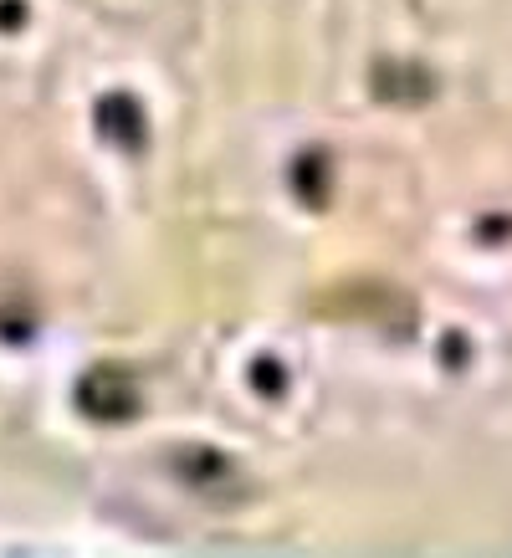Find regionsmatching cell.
<instances>
[{"label":"cell","mask_w":512,"mask_h":558,"mask_svg":"<svg viewBox=\"0 0 512 558\" xmlns=\"http://www.w3.org/2000/svg\"><path fill=\"white\" fill-rule=\"evenodd\" d=\"M175 477L185 487H195L200 497H221L236 482V461L216 446H185V451H175Z\"/></svg>","instance_id":"3"},{"label":"cell","mask_w":512,"mask_h":558,"mask_svg":"<svg viewBox=\"0 0 512 558\" xmlns=\"http://www.w3.org/2000/svg\"><path fill=\"white\" fill-rule=\"evenodd\" d=\"M93 118H98V134L108 144H118L123 154H139L149 144V118H144V108H139L134 93H108V98H98Z\"/></svg>","instance_id":"2"},{"label":"cell","mask_w":512,"mask_h":558,"mask_svg":"<svg viewBox=\"0 0 512 558\" xmlns=\"http://www.w3.org/2000/svg\"><path fill=\"white\" fill-rule=\"evenodd\" d=\"M26 0H0V31H21L26 26Z\"/></svg>","instance_id":"7"},{"label":"cell","mask_w":512,"mask_h":558,"mask_svg":"<svg viewBox=\"0 0 512 558\" xmlns=\"http://www.w3.org/2000/svg\"><path fill=\"white\" fill-rule=\"evenodd\" d=\"M251 390L267 395V400H282V390H287L282 364H277V359H256V364H251Z\"/></svg>","instance_id":"5"},{"label":"cell","mask_w":512,"mask_h":558,"mask_svg":"<svg viewBox=\"0 0 512 558\" xmlns=\"http://www.w3.org/2000/svg\"><path fill=\"white\" fill-rule=\"evenodd\" d=\"M72 400H77L82 415H93V420H134L139 405H144L134 374H123V369H88L77 379Z\"/></svg>","instance_id":"1"},{"label":"cell","mask_w":512,"mask_h":558,"mask_svg":"<svg viewBox=\"0 0 512 558\" xmlns=\"http://www.w3.org/2000/svg\"><path fill=\"white\" fill-rule=\"evenodd\" d=\"M328 180H333V169H328L323 149H303V154L292 159V195L303 200V205L323 210L328 205Z\"/></svg>","instance_id":"4"},{"label":"cell","mask_w":512,"mask_h":558,"mask_svg":"<svg viewBox=\"0 0 512 558\" xmlns=\"http://www.w3.org/2000/svg\"><path fill=\"white\" fill-rule=\"evenodd\" d=\"M36 333V318L31 313H21V308H0V338L6 343H26Z\"/></svg>","instance_id":"6"}]
</instances>
